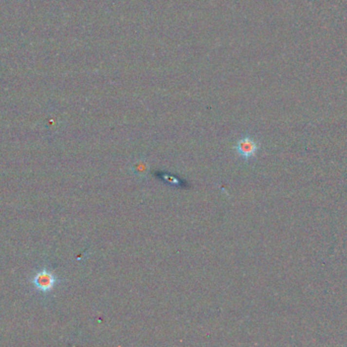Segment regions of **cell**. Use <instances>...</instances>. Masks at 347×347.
Listing matches in <instances>:
<instances>
[{"label":"cell","mask_w":347,"mask_h":347,"mask_svg":"<svg viewBox=\"0 0 347 347\" xmlns=\"http://www.w3.org/2000/svg\"><path fill=\"white\" fill-rule=\"evenodd\" d=\"M33 283L39 291L47 292H50L54 287L56 283V277L53 273L43 270L37 273V275L33 279Z\"/></svg>","instance_id":"2"},{"label":"cell","mask_w":347,"mask_h":347,"mask_svg":"<svg viewBox=\"0 0 347 347\" xmlns=\"http://www.w3.org/2000/svg\"><path fill=\"white\" fill-rule=\"evenodd\" d=\"M235 149L244 160H250L256 155L259 149V143L252 136L245 135L237 141Z\"/></svg>","instance_id":"1"}]
</instances>
